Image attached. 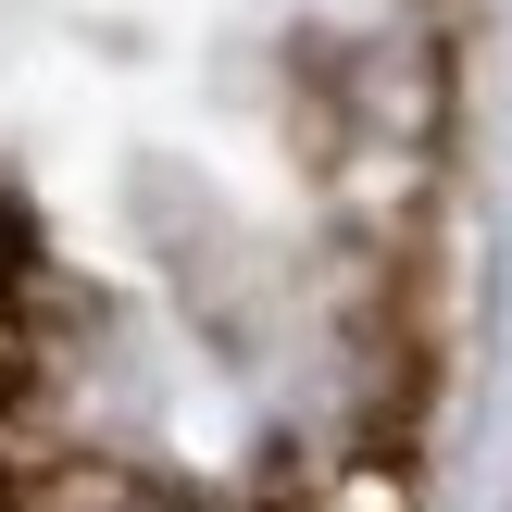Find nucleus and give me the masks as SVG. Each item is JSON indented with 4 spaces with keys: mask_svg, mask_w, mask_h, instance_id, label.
Listing matches in <instances>:
<instances>
[{
    "mask_svg": "<svg viewBox=\"0 0 512 512\" xmlns=\"http://www.w3.org/2000/svg\"><path fill=\"white\" fill-rule=\"evenodd\" d=\"M275 512H425V500H413L400 463H325V475H300Z\"/></svg>",
    "mask_w": 512,
    "mask_h": 512,
    "instance_id": "1",
    "label": "nucleus"
}]
</instances>
